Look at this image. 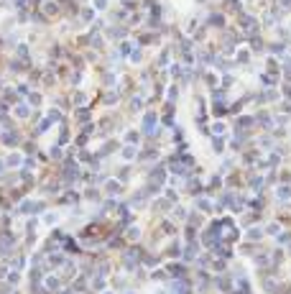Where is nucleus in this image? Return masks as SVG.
Returning <instances> with one entry per match:
<instances>
[{"mask_svg": "<svg viewBox=\"0 0 291 294\" xmlns=\"http://www.w3.org/2000/svg\"><path fill=\"white\" fill-rule=\"evenodd\" d=\"M90 3H92V8L97 13H107V8L112 6V0H90Z\"/></svg>", "mask_w": 291, "mask_h": 294, "instance_id": "nucleus-2", "label": "nucleus"}, {"mask_svg": "<svg viewBox=\"0 0 291 294\" xmlns=\"http://www.w3.org/2000/svg\"><path fill=\"white\" fill-rule=\"evenodd\" d=\"M77 16H79V21H82V23H92V21L97 18V11H95L92 6H87V3H85V6H79V13H77Z\"/></svg>", "mask_w": 291, "mask_h": 294, "instance_id": "nucleus-1", "label": "nucleus"}, {"mask_svg": "<svg viewBox=\"0 0 291 294\" xmlns=\"http://www.w3.org/2000/svg\"><path fill=\"white\" fill-rule=\"evenodd\" d=\"M194 3H207V0H194Z\"/></svg>", "mask_w": 291, "mask_h": 294, "instance_id": "nucleus-3", "label": "nucleus"}]
</instances>
